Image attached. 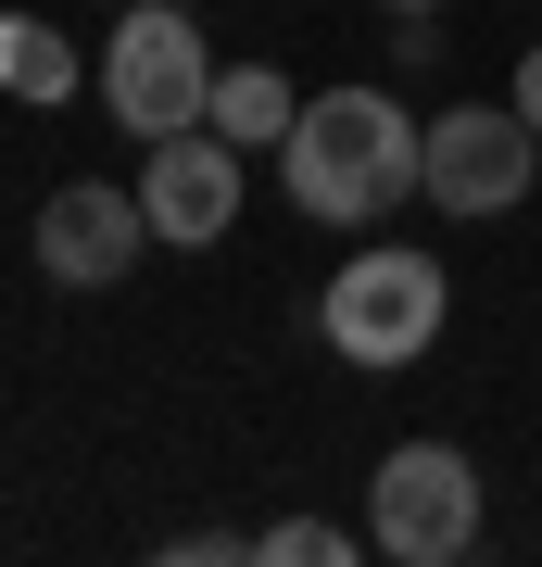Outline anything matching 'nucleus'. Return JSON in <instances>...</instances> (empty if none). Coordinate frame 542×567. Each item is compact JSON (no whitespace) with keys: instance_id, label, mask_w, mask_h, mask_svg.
I'll list each match as a JSON object with an SVG mask.
<instances>
[{"instance_id":"nucleus-1","label":"nucleus","mask_w":542,"mask_h":567,"mask_svg":"<svg viewBox=\"0 0 542 567\" xmlns=\"http://www.w3.org/2000/svg\"><path fill=\"white\" fill-rule=\"evenodd\" d=\"M417 140L429 126L391 102V89H328L303 102V126L278 140V177L316 227H379L391 203H417Z\"/></svg>"},{"instance_id":"nucleus-2","label":"nucleus","mask_w":542,"mask_h":567,"mask_svg":"<svg viewBox=\"0 0 542 567\" xmlns=\"http://www.w3.org/2000/svg\"><path fill=\"white\" fill-rule=\"evenodd\" d=\"M442 316H454V278L429 252H354L341 278H328V303H316V328H328V353L341 365H366V379H403L429 341H442Z\"/></svg>"},{"instance_id":"nucleus-3","label":"nucleus","mask_w":542,"mask_h":567,"mask_svg":"<svg viewBox=\"0 0 542 567\" xmlns=\"http://www.w3.org/2000/svg\"><path fill=\"white\" fill-rule=\"evenodd\" d=\"M101 102H114L126 140H177V126H202V102H215V51H202L190 0H126V25L101 39Z\"/></svg>"},{"instance_id":"nucleus-4","label":"nucleus","mask_w":542,"mask_h":567,"mask_svg":"<svg viewBox=\"0 0 542 567\" xmlns=\"http://www.w3.org/2000/svg\"><path fill=\"white\" fill-rule=\"evenodd\" d=\"M366 543L403 555V567H454L480 543V466L454 442H391L379 480H366Z\"/></svg>"},{"instance_id":"nucleus-5","label":"nucleus","mask_w":542,"mask_h":567,"mask_svg":"<svg viewBox=\"0 0 542 567\" xmlns=\"http://www.w3.org/2000/svg\"><path fill=\"white\" fill-rule=\"evenodd\" d=\"M530 177H542V126L518 102H442L417 140V189L442 215H518Z\"/></svg>"},{"instance_id":"nucleus-6","label":"nucleus","mask_w":542,"mask_h":567,"mask_svg":"<svg viewBox=\"0 0 542 567\" xmlns=\"http://www.w3.org/2000/svg\"><path fill=\"white\" fill-rule=\"evenodd\" d=\"M140 240H152V203L114 189V177H76V189L39 203V278H51V290H114V278H140Z\"/></svg>"},{"instance_id":"nucleus-7","label":"nucleus","mask_w":542,"mask_h":567,"mask_svg":"<svg viewBox=\"0 0 542 567\" xmlns=\"http://www.w3.org/2000/svg\"><path fill=\"white\" fill-rule=\"evenodd\" d=\"M140 203H152V240H227V215H241V140H215V126H177V140H152L140 164Z\"/></svg>"},{"instance_id":"nucleus-8","label":"nucleus","mask_w":542,"mask_h":567,"mask_svg":"<svg viewBox=\"0 0 542 567\" xmlns=\"http://www.w3.org/2000/svg\"><path fill=\"white\" fill-rule=\"evenodd\" d=\"M202 126H215V140H241V152H278L290 126H303V102H290L278 63H215V102H202Z\"/></svg>"},{"instance_id":"nucleus-9","label":"nucleus","mask_w":542,"mask_h":567,"mask_svg":"<svg viewBox=\"0 0 542 567\" xmlns=\"http://www.w3.org/2000/svg\"><path fill=\"white\" fill-rule=\"evenodd\" d=\"M0 89L51 114L63 89H76V51H63V25H39V13H0Z\"/></svg>"},{"instance_id":"nucleus-10","label":"nucleus","mask_w":542,"mask_h":567,"mask_svg":"<svg viewBox=\"0 0 542 567\" xmlns=\"http://www.w3.org/2000/svg\"><path fill=\"white\" fill-rule=\"evenodd\" d=\"M253 555H265V567H341L354 529H341V517H278V529H253Z\"/></svg>"},{"instance_id":"nucleus-11","label":"nucleus","mask_w":542,"mask_h":567,"mask_svg":"<svg viewBox=\"0 0 542 567\" xmlns=\"http://www.w3.org/2000/svg\"><path fill=\"white\" fill-rule=\"evenodd\" d=\"M164 555H177V567H215V555H253V543H241V529H177Z\"/></svg>"},{"instance_id":"nucleus-12","label":"nucleus","mask_w":542,"mask_h":567,"mask_svg":"<svg viewBox=\"0 0 542 567\" xmlns=\"http://www.w3.org/2000/svg\"><path fill=\"white\" fill-rule=\"evenodd\" d=\"M518 114H530V126H542V51H530V63H518Z\"/></svg>"},{"instance_id":"nucleus-13","label":"nucleus","mask_w":542,"mask_h":567,"mask_svg":"<svg viewBox=\"0 0 542 567\" xmlns=\"http://www.w3.org/2000/svg\"><path fill=\"white\" fill-rule=\"evenodd\" d=\"M391 13H442V0H391Z\"/></svg>"}]
</instances>
